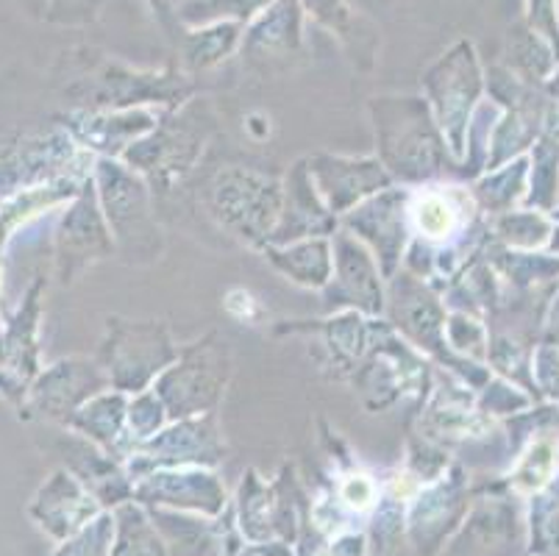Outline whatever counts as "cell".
Returning <instances> with one entry per match:
<instances>
[{"instance_id":"obj_3","label":"cell","mask_w":559,"mask_h":556,"mask_svg":"<svg viewBox=\"0 0 559 556\" xmlns=\"http://www.w3.org/2000/svg\"><path fill=\"white\" fill-rule=\"evenodd\" d=\"M56 3H59V0H53V7H56ZM62 3H64L62 9H68V7H90V9H93L98 0H62Z\"/></svg>"},{"instance_id":"obj_1","label":"cell","mask_w":559,"mask_h":556,"mask_svg":"<svg viewBox=\"0 0 559 556\" xmlns=\"http://www.w3.org/2000/svg\"><path fill=\"white\" fill-rule=\"evenodd\" d=\"M418 223L429 237H443V234H449L451 223H454V214H451L449 203L445 201H440V198H429V201L420 203Z\"/></svg>"},{"instance_id":"obj_2","label":"cell","mask_w":559,"mask_h":556,"mask_svg":"<svg viewBox=\"0 0 559 556\" xmlns=\"http://www.w3.org/2000/svg\"><path fill=\"white\" fill-rule=\"evenodd\" d=\"M528 14H532V23L554 31V0H528Z\"/></svg>"}]
</instances>
